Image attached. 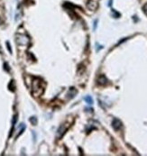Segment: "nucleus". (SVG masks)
Segmentation results:
<instances>
[{
  "label": "nucleus",
  "mask_w": 147,
  "mask_h": 156,
  "mask_svg": "<svg viewBox=\"0 0 147 156\" xmlns=\"http://www.w3.org/2000/svg\"><path fill=\"white\" fill-rule=\"evenodd\" d=\"M43 88L41 86V81L40 80H34L33 82V93L36 97L43 94Z\"/></svg>",
  "instance_id": "nucleus-1"
},
{
  "label": "nucleus",
  "mask_w": 147,
  "mask_h": 156,
  "mask_svg": "<svg viewBox=\"0 0 147 156\" xmlns=\"http://www.w3.org/2000/svg\"><path fill=\"white\" fill-rule=\"evenodd\" d=\"M16 42L18 43L19 45H27L29 43L30 40L26 35H24V34H18L16 36Z\"/></svg>",
  "instance_id": "nucleus-2"
},
{
  "label": "nucleus",
  "mask_w": 147,
  "mask_h": 156,
  "mask_svg": "<svg viewBox=\"0 0 147 156\" xmlns=\"http://www.w3.org/2000/svg\"><path fill=\"white\" fill-rule=\"evenodd\" d=\"M123 124L121 122V120H119L118 118H114L113 121H112V127L114 128V130L115 131H118L120 129L122 128Z\"/></svg>",
  "instance_id": "nucleus-3"
},
{
  "label": "nucleus",
  "mask_w": 147,
  "mask_h": 156,
  "mask_svg": "<svg viewBox=\"0 0 147 156\" xmlns=\"http://www.w3.org/2000/svg\"><path fill=\"white\" fill-rule=\"evenodd\" d=\"M108 83V79H106V77L105 75H100L99 77L97 78V84L101 85V86H105Z\"/></svg>",
  "instance_id": "nucleus-4"
},
{
  "label": "nucleus",
  "mask_w": 147,
  "mask_h": 156,
  "mask_svg": "<svg viewBox=\"0 0 147 156\" xmlns=\"http://www.w3.org/2000/svg\"><path fill=\"white\" fill-rule=\"evenodd\" d=\"M88 7L90 10H96L97 7V0H89L88 2Z\"/></svg>",
  "instance_id": "nucleus-5"
},
{
  "label": "nucleus",
  "mask_w": 147,
  "mask_h": 156,
  "mask_svg": "<svg viewBox=\"0 0 147 156\" xmlns=\"http://www.w3.org/2000/svg\"><path fill=\"white\" fill-rule=\"evenodd\" d=\"M76 94H77V90H76L74 88H70V90H69L68 94H67V97L70 98V99H71V98H73V97L76 96Z\"/></svg>",
  "instance_id": "nucleus-6"
},
{
  "label": "nucleus",
  "mask_w": 147,
  "mask_h": 156,
  "mask_svg": "<svg viewBox=\"0 0 147 156\" xmlns=\"http://www.w3.org/2000/svg\"><path fill=\"white\" fill-rule=\"evenodd\" d=\"M67 127H68L67 125H64L63 124V125H61V126L58 129V136H59V137H61V136L65 133V131L67 130Z\"/></svg>",
  "instance_id": "nucleus-7"
},
{
  "label": "nucleus",
  "mask_w": 147,
  "mask_h": 156,
  "mask_svg": "<svg viewBox=\"0 0 147 156\" xmlns=\"http://www.w3.org/2000/svg\"><path fill=\"white\" fill-rule=\"evenodd\" d=\"M84 100H85V102L88 105L93 104V98L90 97V96H86V97H84Z\"/></svg>",
  "instance_id": "nucleus-8"
},
{
  "label": "nucleus",
  "mask_w": 147,
  "mask_h": 156,
  "mask_svg": "<svg viewBox=\"0 0 147 156\" xmlns=\"http://www.w3.org/2000/svg\"><path fill=\"white\" fill-rule=\"evenodd\" d=\"M30 122L32 123L34 125H35V124H37V118L35 116H32V117L30 118Z\"/></svg>",
  "instance_id": "nucleus-9"
},
{
  "label": "nucleus",
  "mask_w": 147,
  "mask_h": 156,
  "mask_svg": "<svg viewBox=\"0 0 147 156\" xmlns=\"http://www.w3.org/2000/svg\"><path fill=\"white\" fill-rule=\"evenodd\" d=\"M142 12H143V13H144V14L147 16V3L142 6Z\"/></svg>",
  "instance_id": "nucleus-10"
},
{
  "label": "nucleus",
  "mask_w": 147,
  "mask_h": 156,
  "mask_svg": "<svg viewBox=\"0 0 147 156\" xmlns=\"http://www.w3.org/2000/svg\"><path fill=\"white\" fill-rule=\"evenodd\" d=\"M97 21L96 20L95 22H94V25H93V29L96 30V28H97Z\"/></svg>",
  "instance_id": "nucleus-11"
}]
</instances>
